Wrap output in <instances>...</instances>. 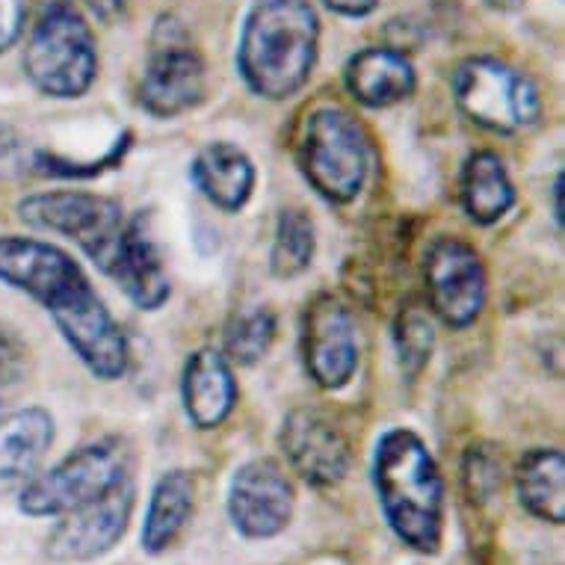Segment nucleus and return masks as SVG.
I'll return each mask as SVG.
<instances>
[{
  "instance_id": "f257e3e1",
  "label": "nucleus",
  "mask_w": 565,
  "mask_h": 565,
  "mask_svg": "<svg viewBox=\"0 0 565 565\" xmlns=\"http://www.w3.org/2000/svg\"><path fill=\"white\" fill-rule=\"evenodd\" d=\"M0 281L45 308L95 380L116 382L128 373V338L68 252L36 237H0Z\"/></svg>"
},
{
  "instance_id": "f03ea898",
  "label": "nucleus",
  "mask_w": 565,
  "mask_h": 565,
  "mask_svg": "<svg viewBox=\"0 0 565 565\" xmlns=\"http://www.w3.org/2000/svg\"><path fill=\"white\" fill-rule=\"evenodd\" d=\"M371 480L391 533L415 554H438L445 539L447 489L424 438L412 429L382 433L373 450Z\"/></svg>"
},
{
  "instance_id": "7ed1b4c3",
  "label": "nucleus",
  "mask_w": 565,
  "mask_h": 565,
  "mask_svg": "<svg viewBox=\"0 0 565 565\" xmlns=\"http://www.w3.org/2000/svg\"><path fill=\"white\" fill-rule=\"evenodd\" d=\"M320 56V15L311 0H258L243 21L237 72L252 93L288 102L311 81Z\"/></svg>"
},
{
  "instance_id": "20e7f679",
  "label": "nucleus",
  "mask_w": 565,
  "mask_h": 565,
  "mask_svg": "<svg viewBox=\"0 0 565 565\" xmlns=\"http://www.w3.org/2000/svg\"><path fill=\"white\" fill-rule=\"evenodd\" d=\"M24 75L47 98H81L98 77L93 24L72 0H42L24 47Z\"/></svg>"
},
{
  "instance_id": "39448f33",
  "label": "nucleus",
  "mask_w": 565,
  "mask_h": 565,
  "mask_svg": "<svg viewBox=\"0 0 565 565\" xmlns=\"http://www.w3.org/2000/svg\"><path fill=\"white\" fill-rule=\"evenodd\" d=\"M19 216L36 232L63 234L75 241L104 276H113L137 225V220H128L119 202L86 190L33 193L19 202Z\"/></svg>"
},
{
  "instance_id": "423d86ee",
  "label": "nucleus",
  "mask_w": 565,
  "mask_h": 565,
  "mask_svg": "<svg viewBox=\"0 0 565 565\" xmlns=\"http://www.w3.org/2000/svg\"><path fill=\"white\" fill-rule=\"evenodd\" d=\"M299 169L317 195L350 204L371 172V146L359 121L341 107H320L308 116L299 142Z\"/></svg>"
},
{
  "instance_id": "0eeeda50",
  "label": "nucleus",
  "mask_w": 565,
  "mask_h": 565,
  "mask_svg": "<svg viewBox=\"0 0 565 565\" xmlns=\"http://www.w3.org/2000/svg\"><path fill=\"white\" fill-rule=\"evenodd\" d=\"M454 102L465 119L491 134H521L542 119L539 86L498 56H468L454 72Z\"/></svg>"
},
{
  "instance_id": "6e6552de",
  "label": "nucleus",
  "mask_w": 565,
  "mask_h": 565,
  "mask_svg": "<svg viewBox=\"0 0 565 565\" xmlns=\"http://www.w3.org/2000/svg\"><path fill=\"white\" fill-rule=\"evenodd\" d=\"M128 473L130 462L125 441L102 438L60 459L54 468L33 473L21 489L19 510L30 519H60L113 489Z\"/></svg>"
},
{
  "instance_id": "1a4fd4ad",
  "label": "nucleus",
  "mask_w": 565,
  "mask_h": 565,
  "mask_svg": "<svg viewBox=\"0 0 565 565\" xmlns=\"http://www.w3.org/2000/svg\"><path fill=\"white\" fill-rule=\"evenodd\" d=\"M207 89V65L181 21L163 15L151 33L149 63L139 81V107L154 119H175L199 107Z\"/></svg>"
},
{
  "instance_id": "9d476101",
  "label": "nucleus",
  "mask_w": 565,
  "mask_h": 565,
  "mask_svg": "<svg viewBox=\"0 0 565 565\" xmlns=\"http://www.w3.org/2000/svg\"><path fill=\"white\" fill-rule=\"evenodd\" d=\"M134 507H137V482L128 473L89 503L60 515L56 527L47 536L45 556L56 565L102 559L125 539L134 519Z\"/></svg>"
},
{
  "instance_id": "9b49d317",
  "label": "nucleus",
  "mask_w": 565,
  "mask_h": 565,
  "mask_svg": "<svg viewBox=\"0 0 565 565\" xmlns=\"http://www.w3.org/2000/svg\"><path fill=\"white\" fill-rule=\"evenodd\" d=\"M424 281L427 308L447 329L459 332L477 323L489 299V276L471 243L450 234L436 237L424 258Z\"/></svg>"
},
{
  "instance_id": "f8f14e48",
  "label": "nucleus",
  "mask_w": 565,
  "mask_h": 565,
  "mask_svg": "<svg viewBox=\"0 0 565 565\" xmlns=\"http://www.w3.org/2000/svg\"><path fill=\"white\" fill-rule=\"evenodd\" d=\"M225 510L232 527L243 539L267 542L290 527L297 510V489L276 459L258 456L232 473Z\"/></svg>"
},
{
  "instance_id": "ddd939ff",
  "label": "nucleus",
  "mask_w": 565,
  "mask_h": 565,
  "mask_svg": "<svg viewBox=\"0 0 565 565\" xmlns=\"http://www.w3.org/2000/svg\"><path fill=\"white\" fill-rule=\"evenodd\" d=\"M278 447L294 473L315 489H332L352 468L350 438L329 412L317 406H299L285 417Z\"/></svg>"
},
{
  "instance_id": "4468645a",
  "label": "nucleus",
  "mask_w": 565,
  "mask_h": 565,
  "mask_svg": "<svg viewBox=\"0 0 565 565\" xmlns=\"http://www.w3.org/2000/svg\"><path fill=\"white\" fill-rule=\"evenodd\" d=\"M299 350L308 376L323 391H338L350 385L359 371V334L355 320L341 299L320 294L311 299L302 315Z\"/></svg>"
},
{
  "instance_id": "2eb2a0df",
  "label": "nucleus",
  "mask_w": 565,
  "mask_h": 565,
  "mask_svg": "<svg viewBox=\"0 0 565 565\" xmlns=\"http://www.w3.org/2000/svg\"><path fill=\"white\" fill-rule=\"evenodd\" d=\"M347 93L371 110H385L408 102L417 89V72L412 56L391 45L362 47L343 65Z\"/></svg>"
},
{
  "instance_id": "dca6fc26",
  "label": "nucleus",
  "mask_w": 565,
  "mask_h": 565,
  "mask_svg": "<svg viewBox=\"0 0 565 565\" xmlns=\"http://www.w3.org/2000/svg\"><path fill=\"white\" fill-rule=\"evenodd\" d=\"M237 380L232 362L214 347L195 350L181 373V403L195 429L223 427L237 406Z\"/></svg>"
},
{
  "instance_id": "f3484780",
  "label": "nucleus",
  "mask_w": 565,
  "mask_h": 565,
  "mask_svg": "<svg viewBox=\"0 0 565 565\" xmlns=\"http://www.w3.org/2000/svg\"><path fill=\"white\" fill-rule=\"evenodd\" d=\"M190 181L214 207H220L225 214H237L249 204L258 172L241 146L211 142L190 163Z\"/></svg>"
},
{
  "instance_id": "a211bd4d",
  "label": "nucleus",
  "mask_w": 565,
  "mask_h": 565,
  "mask_svg": "<svg viewBox=\"0 0 565 565\" xmlns=\"http://www.w3.org/2000/svg\"><path fill=\"white\" fill-rule=\"evenodd\" d=\"M195 512V477L184 468L160 473L151 489L146 521H142V551L151 556L167 554L178 545V539L186 530Z\"/></svg>"
},
{
  "instance_id": "6ab92c4d",
  "label": "nucleus",
  "mask_w": 565,
  "mask_h": 565,
  "mask_svg": "<svg viewBox=\"0 0 565 565\" xmlns=\"http://www.w3.org/2000/svg\"><path fill=\"white\" fill-rule=\"evenodd\" d=\"M51 412L39 406L0 415V482L30 480L54 445Z\"/></svg>"
},
{
  "instance_id": "aec40b11",
  "label": "nucleus",
  "mask_w": 565,
  "mask_h": 565,
  "mask_svg": "<svg viewBox=\"0 0 565 565\" xmlns=\"http://www.w3.org/2000/svg\"><path fill=\"white\" fill-rule=\"evenodd\" d=\"M519 503L545 524H565V456L556 447H533L515 465Z\"/></svg>"
},
{
  "instance_id": "412c9836",
  "label": "nucleus",
  "mask_w": 565,
  "mask_h": 565,
  "mask_svg": "<svg viewBox=\"0 0 565 565\" xmlns=\"http://www.w3.org/2000/svg\"><path fill=\"white\" fill-rule=\"evenodd\" d=\"M459 199L468 220L477 225L501 223L515 204L510 169L494 151H477L465 160L459 178Z\"/></svg>"
},
{
  "instance_id": "4be33fe9",
  "label": "nucleus",
  "mask_w": 565,
  "mask_h": 565,
  "mask_svg": "<svg viewBox=\"0 0 565 565\" xmlns=\"http://www.w3.org/2000/svg\"><path fill=\"white\" fill-rule=\"evenodd\" d=\"M110 278L125 290V297L139 311H158L172 297V281H169L167 267L160 260L158 246H154V241H151L139 220Z\"/></svg>"
},
{
  "instance_id": "5701e85b",
  "label": "nucleus",
  "mask_w": 565,
  "mask_h": 565,
  "mask_svg": "<svg viewBox=\"0 0 565 565\" xmlns=\"http://www.w3.org/2000/svg\"><path fill=\"white\" fill-rule=\"evenodd\" d=\"M317 252L315 223L306 211L290 207L281 211L276 223V237L269 249V273L276 278H297L302 276Z\"/></svg>"
},
{
  "instance_id": "b1692460",
  "label": "nucleus",
  "mask_w": 565,
  "mask_h": 565,
  "mask_svg": "<svg viewBox=\"0 0 565 565\" xmlns=\"http://www.w3.org/2000/svg\"><path fill=\"white\" fill-rule=\"evenodd\" d=\"M278 334V320L276 311L267 306L249 308L243 311L225 332V359L241 367H252L258 364L276 343Z\"/></svg>"
},
{
  "instance_id": "393cba45",
  "label": "nucleus",
  "mask_w": 565,
  "mask_h": 565,
  "mask_svg": "<svg viewBox=\"0 0 565 565\" xmlns=\"http://www.w3.org/2000/svg\"><path fill=\"white\" fill-rule=\"evenodd\" d=\"M394 347L403 373L417 376L427 367L436 350V326H433V311L424 302H408L399 308L394 323Z\"/></svg>"
},
{
  "instance_id": "a878e982",
  "label": "nucleus",
  "mask_w": 565,
  "mask_h": 565,
  "mask_svg": "<svg viewBox=\"0 0 565 565\" xmlns=\"http://www.w3.org/2000/svg\"><path fill=\"white\" fill-rule=\"evenodd\" d=\"M462 486L468 501L477 507L491 503L503 489V462L498 450L486 441H477L462 456Z\"/></svg>"
},
{
  "instance_id": "bb28decb",
  "label": "nucleus",
  "mask_w": 565,
  "mask_h": 565,
  "mask_svg": "<svg viewBox=\"0 0 565 565\" xmlns=\"http://www.w3.org/2000/svg\"><path fill=\"white\" fill-rule=\"evenodd\" d=\"M36 151L15 128L0 121V184L36 175Z\"/></svg>"
},
{
  "instance_id": "cd10ccee",
  "label": "nucleus",
  "mask_w": 565,
  "mask_h": 565,
  "mask_svg": "<svg viewBox=\"0 0 565 565\" xmlns=\"http://www.w3.org/2000/svg\"><path fill=\"white\" fill-rule=\"evenodd\" d=\"M24 21H28V0H0V54L19 42Z\"/></svg>"
},
{
  "instance_id": "c85d7f7f",
  "label": "nucleus",
  "mask_w": 565,
  "mask_h": 565,
  "mask_svg": "<svg viewBox=\"0 0 565 565\" xmlns=\"http://www.w3.org/2000/svg\"><path fill=\"white\" fill-rule=\"evenodd\" d=\"M21 371V350L10 334L0 329V382H12Z\"/></svg>"
},
{
  "instance_id": "c756f323",
  "label": "nucleus",
  "mask_w": 565,
  "mask_h": 565,
  "mask_svg": "<svg viewBox=\"0 0 565 565\" xmlns=\"http://www.w3.org/2000/svg\"><path fill=\"white\" fill-rule=\"evenodd\" d=\"M323 7L343 19H367L371 12H376L380 0H323Z\"/></svg>"
},
{
  "instance_id": "7c9ffc66",
  "label": "nucleus",
  "mask_w": 565,
  "mask_h": 565,
  "mask_svg": "<svg viewBox=\"0 0 565 565\" xmlns=\"http://www.w3.org/2000/svg\"><path fill=\"white\" fill-rule=\"evenodd\" d=\"M86 10L93 12L95 19H102L104 24H113V21H119L128 10V0H84Z\"/></svg>"
},
{
  "instance_id": "2f4dec72",
  "label": "nucleus",
  "mask_w": 565,
  "mask_h": 565,
  "mask_svg": "<svg viewBox=\"0 0 565 565\" xmlns=\"http://www.w3.org/2000/svg\"><path fill=\"white\" fill-rule=\"evenodd\" d=\"M551 195H554V220H556V225L563 228V175H556Z\"/></svg>"
},
{
  "instance_id": "473e14b6",
  "label": "nucleus",
  "mask_w": 565,
  "mask_h": 565,
  "mask_svg": "<svg viewBox=\"0 0 565 565\" xmlns=\"http://www.w3.org/2000/svg\"><path fill=\"white\" fill-rule=\"evenodd\" d=\"M482 3H486V7H489V10H498V12H515V10H521V7H524V3H527V0H482Z\"/></svg>"
},
{
  "instance_id": "72a5a7b5",
  "label": "nucleus",
  "mask_w": 565,
  "mask_h": 565,
  "mask_svg": "<svg viewBox=\"0 0 565 565\" xmlns=\"http://www.w3.org/2000/svg\"><path fill=\"white\" fill-rule=\"evenodd\" d=\"M0 415H3V403H0Z\"/></svg>"
}]
</instances>
